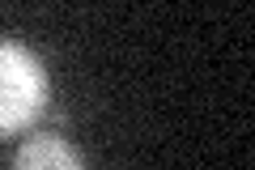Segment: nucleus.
Masks as SVG:
<instances>
[{
  "instance_id": "2",
  "label": "nucleus",
  "mask_w": 255,
  "mask_h": 170,
  "mask_svg": "<svg viewBox=\"0 0 255 170\" xmlns=\"http://www.w3.org/2000/svg\"><path fill=\"white\" fill-rule=\"evenodd\" d=\"M13 170H85V158L64 136L38 132L30 141H21L17 158H13Z\"/></svg>"
},
{
  "instance_id": "1",
  "label": "nucleus",
  "mask_w": 255,
  "mask_h": 170,
  "mask_svg": "<svg viewBox=\"0 0 255 170\" xmlns=\"http://www.w3.org/2000/svg\"><path fill=\"white\" fill-rule=\"evenodd\" d=\"M47 72L30 47L0 38V132H17L43 111Z\"/></svg>"
}]
</instances>
